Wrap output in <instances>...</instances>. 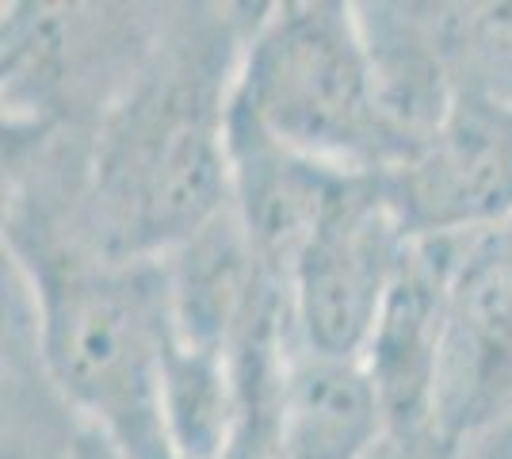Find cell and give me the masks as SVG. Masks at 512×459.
I'll return each mask as SVG.
<instances>
[{
    "label": "cell",
    "instance_id": "cell-5",
    "mask_svg": "<svg viewBox=\"0 0 512 459\" xmlns=\"http://www.w3.org/2000/svg\"><path fill=\"white\" fill-rule=\"evenodd\" d=\"M409 241L379 176L333 180L291 268V314L306 349L360 360Z\"/></svg>",
    "mask_w": 512,
    "mask_h": 459
},
{
    "label": "cell",
    "instance_id": "cell-12",
    "mask_svg": "<svg viewBox=\"0 0 512 459\" xmlns=\"http://www.w3.org/2000/svg\"><path fill=\"white\" fill-rule=\"evenodd\" d=\"M81 459H123L100 433H92L85 421H81Z\"/></svg>",
    "mask_w": 512,
    "mask_h": 459
},
{
    "label": "cell",
    "instance_id": "cell-6",
    "mask_svg": "<svg viewBox=\"0 0 512 459\" xmlns=\"http://www.w3.org/2000/svg\"><path fill=\"white\" fill-rule=\"evenodd\" d=\"M512 421V219L459 238L444 303L432 437L463 452Z\"/></svg>",
    "mask_w": 512,
    "mask_h": 459
},
{
    "label": "cell",
    "instance_id": "cell-7",
    "mask_svg": "<svg viewBox=\"0 0 512 459\" xmlns=\"http://www.w3.org/2000/svg\"><path fill=\"white\" fill-rule=\"evenodd\" d=\"M379 180L413 241L470 238L509 222L512 108L455 96L444 119Z\"/></svg>",
    "mask_w": 512,
    "mask_h": 459
},
{
    "label": "cell",
    "instance_id": "cell-11",
    "mask_svg": "<svg viewBox=\"0 0 512 459\" xmlns=\"http://www.w3.org/2000/svg\"><path fill=\"white\" fill-rule=\"evenodd\" d=\"M367 459H459V452H451L448 444L425 433V437H390L386 433L383 444Z\"/></svg>",
    "mask_w": 512,
    "mask_h": 459
},
{
    "label": "cell",
    "instance_id": "cell-9",
    "mask_svg": "<svg viewBox=\"0 0 512 459\" xmlns=\"http://www.w3.org/2000/svg\"><path fill=\"white\" fill-rule=\"evenodd\" d=\"M0 459H81V417L46 375L35 306L4 264V448Z\"/></svg>",
    "mask_w": 512,
    "mask_h": 459
},
{
    "label": "cell",
    "instance_id": "cell-1",
    "mask_svg": "<svg viewBox=\"0 0 512 459\" xmlns=\"http://www.w3.org/2000/svg\"><path fill=\"white\" fill-rule=\"evenodd\" d=\"M260 4H169L150 62L88 134L77 245L161 261L234 199L230 104Z\"/></svg>",
    "mask_w": 512,
    "mask_h": 459
},
{
    "label": "cell",
    "instance_id": "cell-2",
    "mask_svg": "<svg viewBox=\"0 0 512 459\" xmlns=\"http://www.w3.org/2000/svg\"><path fill=\"white\" fill-rule=\"evenodd\" d=\"M35 306L46 375L69 410L123 459H180L165 414L172 318L161 261L81 249L4 253Z\"/></svg>",
    "mask_w": 512,
    "mask_h": 459
},
{
    "label": "cell",
    "instance_id": "cell-8",
    "mask_svg": "<svg viewBox=\"0 0 512 459\" xmlns=\"http://www.w3.org/2000/svg\"><path fill=\"white\" fill-rule=\"evenodd\" d=\"M459 238L409 241L360 364L383 406L390 437L432 433V402L444 349V303Z\"/></svg>",
    "mask_w": 512,
    "mask_h": 459
},
{
    "label": "cell",
    "instance_id": "cell-10",
    "mask_svg": "<svg viewBox=\"0 0 512 459\" xmlns=\"http://www.w3.org/2000/svg\"><path fill=\"white\" fill-rule=\"evenodd\" d=\"M417 12L451 92L512 108V0H417Z\"/></svg>",
    "mask_w": 512,
    "mask_h": 459
},
{
    "label": "cell",
    "instance_id": "cell-4",
    "mask_svg": "<svg viewBox=\"0 0 512 459\" xmlns=\"http://www.w3.org/2000/svg\"><path fill=\"white\" fill-rule=\"evenodd\" d=\"M165 20L169 4H4V127L92 134L150 62Z\"/></svg>",
    "mask_w": 512,
    "mask_h": 459
},
{
    "label": "cell",
    "instance_id": "cell-3",
    "mask_svg": "<svg viewBox=\"0 0 512 459\" xmlns=\"http://www.w3.org/2000/svg\"><path fill=\"white\" fill-rule=\"evenodd\" d=\"M230 123L337 173L383 176L394 161L356 4H260L241 50Z\"/></svg>",
    "mask_w": 512,
    "mask_h": 459
}]
</instances>
